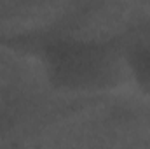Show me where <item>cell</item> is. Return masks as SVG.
<instances>
[{
  "instance_id": "obj_1",
  "label": "cell",
  "mask_w": 150,
  "mask_h": 149,
  "mask_svg": "<svg viewBox=\"0 0 150 149\" xmlns=\"http://www.w3.org/2000/svg\"><path fill=\"white\" fill-rule=\"evenodd\" d=\"M5 42L33 51L44 63L47 82L61 93L94 95L136 86L122 40L87 42L52 35H28Z\"/></svg>"
},
{
  "instance_id": "obj_2",
  "label": "cell",
  "mask_w": 150,
  "mask_h": 149,
  "mask_svg": "<svg viewBox=\"0 0 150 149\" xmlns=\"http://www.w3.org/2000/svg\"><path fill=\"white\" fill-rule=\"evenodd\" d=\"M140 2H143L145 5H149V7H150V0H140Z\"/></svg>"
}]
</instances>
